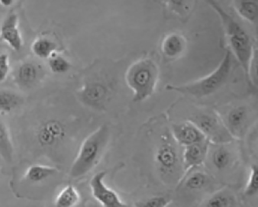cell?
Segmentation results:
<instances>
[{
    "label": "cell",
    "instance_id": "6da1fadb",
    "mask_svg": "<svg viewBox=\"0 0 258 207\" xmlns=\"http://www.w3.org/2000/svg\"><path fill=\"white\" fill-rule=\"evenodd\" d=\"M208 4L220 17L230 45V52L235 56L240 63L247 78L250 62L257 51L255 49L251 37L243 27L228 13L226 12L219 4L214 1H210Z\"/></svg>",
    "mask_w": 258,
    "mask_h": 207
},
{
    "label": "cell",
    "instance_id": "7402d4cb",
    "mask_svg": "<svg viewBox=\"0 0 258 207\" xmlns=\"http://www.w3.org/2000/svg\"><path fill=\"white\" fill-rule=\"evenodd\" d=\"M0 156L7 162H11L14 157V146L7 126L0 120Z\"/></svg>",
    "mask_w": 258,
    "mask_h": 207
},
{
    "label": "cell",
    "instance_id": "8fae6325",
    "mask_svg": "<svg viewBox=\"0 0 258 207\" xmlns=\"http://www.w3.org/2000/svg\"><path fill=\"white\" fill-rule=\"evenodd\" d=\"M44 75V67L40 64L34 61H27L17 66L14 72V80L20 87L30 89L42 80Z\"/></svg>",
    "mask_w": 258,
    "mask_h": 207
},
{
    "label": "cell",
    "instance_id": "e0dca14e",
    "mask_svg": "<svg viewBox=\"0 0 258 207\" xmlns=\"http://www.w3.org/2000/svg\"><path fill=\"white\" fill-rule=\"evenodd\" d=\"M58 173V169L55 167L43 165H33L26 171L24 178L31 183H39L50 177Z\"/></svg>",
    "mask_w": 258,
    "mask_h": 207
},
{
    "label": "cell",
    "instance_id": "ba28073f",
    "mask_svg": "<svg viewBox=\"0 0 258 207\" xmlns=\"http://www.w3.org/2000/svg\"><path fill=\"white\" fill-rule=\"evenodd\" d=\"M112 90L105 81L90 80L83 84L79 91V100L89 107L96 110H104L110 100Z\"/></svg>",
    "mask_w": 258,
    "mask_h": 207
},
{
    "label": "cell",
    "instance_id": "d4e9b609",
    "mask_svg": "<svg viewBox=\"0 0 258 207\" xmlns=\"http://www.w3.org/2000/svg\"><path fill=\"white\" fill-rule=\"evenodd\" d=\"M233 203V199L230 194L222 190L215 192L209 197L205 203V207H230Z\"/></svg>",
    "mask_w": 258,
    "mask_h": 207
},
{
    "label": "cell",
    "instance_id": "5bb4252c",
    "mask_svg": "<svg viewBox=\"0 0 258 207\" xmlns=\"http://www.w3.org/2000/svg\"><path fill=\"white\" fill-rule=\"evenodd\" d=\"M171 134L178 146L186 147L206 140L204 135L191 122H181L171 125Z\"/></svg>",
    "mask_w": 258,
    "mask_h": 207
},
{
    "label": "cell",
    "instance_id": "52a82bcc",
    "mask_svg": "<svg viewBox=\"0 0 258 207\" xmlns=\"http://www.w3.org/2000/svg\"><path fill=\"white\" fill-rule=\"evenodd\" d=\"M220 116L229 133L235 139L243 137L248 130L253 113L250 106L239 104L230 106L225 112L224 116Z\"/></svg>",
    "mask_w": 258,
    "mask_h": 207
},
{
    "label": "cell",
    "instance_id": "d6986e66",
    "mask_svg": "<svg viewBox=\"0 0 258 207\" xmlns=\"http://www.w3.org/2000/svg\"><path fill=\"white\" fill-rule=\"evenodd\" d=\"M81 200L79 190L73 185H67L60 191L54 199L55 207H76Z\"/></svg>",
    "mask_w": 258,
    "mask_h": 207
},
{
    "label": "cell",
    "instance_id": "2e32d148",
    "mask_svg": "<svg viewBox=\"0 0 258 207\" xmlns=\"http://www.w3.org/2000/svg\"><path fill=\"white\" fill-rule=\"evenodd\" d=\"M229 145H214V149L210 154V161L216 170H225L233 162V152L229 148Z\"/></svg>",
    "mask_w": 258,
    "mask_h": 207
},
{
    "label": "cell",
    "instance_id": "ac0fdd59",
    "mask_svg": "<svg viewBox=\"0 0 258 207\" xmlns=\"http://www.w3.org/2000/svg\"><path fill=\"white\" fill-rule=\"evenodd\" d=\"M30 48L34 55L38 58L49 59L57 54V45L51 39L41 37L34 40Z\"/></svg>",
    "mask_w": 258,
    "mask_h": 207
},
{
    "label": "cell",
    "instance_id": "277c9868",
    "mask_svg": "<svg viewBox=\"0 0 258 207\" xmlns=\"http://www.w3.org/2000/svg\"><path fill=\"white\" fill-rule=\"evenodd\" d=\"M159 67L154 59L141 57L131 64L125 74V81L133 92V101H144L151 97L158 86Z\"/></svg>",
    "mask_w": 258,
    "mask_h": 207
},
{
    "label": "cell",
    "instance_id": "4fadbf2b",
    "mask_svg": "<svg viewBox=\"0 0 258 207\" xmlns=\"http://www.w3.org/2000/svg\"><path fill=\"white\" fill-rule=\"evenodd\" d=\"M211 144L208 140L195 144L184 148L181 155L183 172L188 173L192 169L199 168L206 162Z\"/></svg>",
    "mask_w": 258,
    "mask_h": 207
},
{
    "label": "cell",
    "instance_id": "7a4b0ae2",
    "mask_svg": "<svg viewBox=\"0 0 258 207\" xmlns=\"http://www.w3.org/2000/svg\"><path fill=\"white\" fill-rule=\"evenodd\" d=\"M110 130L106 124L99 126L85 138L70 169V176H85L98 165L109 142Z\"/></svg>",
    "mask_w": 258,
    "mask_h": 207
},
{
    "label": "cell",
    "instance_id": "ffe728a7",
    "mask_svg": "<svg viewBox=\"0 0 258 207\" xmlns=\"http://www.w3.org/2000/svg\"><path fill=\"white\" fill-rule=\"evenodd\" d=\"M24 103V98L16 92L0 90V113H12Z\"/></svg>",
    "mask_w": 258,
    "mask_h": 207
},
{
    "label": "cell",
    "instance_id": "f1b7e54d",
    "mask_svg": "<svg viewBox=\"0 0 258 207\" xmlns=\"http://www.w3.org/2000/svg\"><path fill=\"white\" fill-rule=\"evenodd\" d=\"M10 72V57L7 53L0 54V83H4Z\"/></svg>",
    "mask_w": 258,
    "mask_h": 207
},
{
    "label": "cell",
    "instance_id": "7c38bea8",
    "mask_svg": "<svg viewBox=\"0 0 258 207\" xmlns=\"http://www.w3.org/2000/svg\"><path fill=\"white\" fill-rule=\"evenodd\" d=\"M0 38L14 51H20L24 41L19 27L18 15L16 13L9 14L0 27Z\"/></svg>",
    "mask_w": 258,
    "mask_h": 207
},
{
    "label": "cell",
    "instance_id": "603a6c76",
    "mask_svg": "<svg viewBox=\"0 0 258 207\" xmlns=\"http://www.w3.org/2000/svg\"><path fill=\"white\" fill-rule=\"evenodd\" d=\"M210 182V177L201 171H196L190 174L184 182L187 189L191 191H199L204 189Z\"/></svg>",
    "mask_w": 258,
    "mask_h": 207
},
{
    "label": "cell",
    "instance_id": "30bf717a",
    "mask_svg": "<svg viewBox=\"0 0 258 207\" xmlns=\"http://www.w3.org/2000/svg\"><path fill=\"white\" fill-rule=\"evenodd\" d=\"M106 175V172L102 171L91 179L89 185L92 196L102 207H125L119 195L105 183Z\"/></svg>",
    "mask_w": 258,
    "mask_h": 207
},
{
    "label": "cell",
    "instance_id": "484cf974",
    "mask_svg": "<svg viewBox=\"0 0 258 207\" xmlns=\"http://www.w3.org/2000/svg\"><path fill=\"white\" fill-rule=\"evenodd\" d=\"M48 66L50 71L54 74H64L70 70L71 64L66 57L55 54L48 59Z\"/></svg>",
    "mask_w": 258,
    "mask_h": 207
},
{
    "label": "cell",
    "instance_id": "f546056e",
    "mask_svg": "<svg viewBox=\"0 0 258 207\" xmlns=\"http://www.w3.org/2000/svg\"><path fill=\"white\" fill-rule=\"evenodd\" d=\"M14 1L12 0H1L0 1V5L4 7H10L11 6L14 5Z\"/></svg>",
    "mask_w": 258,
    "mask_h": 207
},
{
    "label": "cell",
    "instance_id": "8992f818",
    "mask_svg": "<svg viewBox=\"0 0 258 207\" xmlns=\"http://www.w3.org/2000/svg\"><path fill=\"white\" fill-rule=\"evenodd\" d=\"M187 120L198 128L210 144L227 145L234 140L216 112L200 110L192 113Z\"/></svg>",
    "mask_w": 258,
    "mask_h": 207
},
{
    "label": "cell",
    "instance_id": "83f0119b",
    "mask_svg": "<svg viewBox=\"0 0 258 207\" xmlns=\"http://www.w3.org/2000/svg\"><path fill=\"white\" fill-rule=\"evenodd\" d=\"M171 199L164 195H156L137 202L136 207H168Z\"/></svg>",
    "mask_w": 258,
    "mask_h": 207
},
{
    "label": "cell",
    "instance_id": "9a60e30c",
    "mask_svg": "<svg viewBox=\"0 0 258 207\" xmlns=\"http://www.w3.org/2000/svg\"><path fill=\"white\" fill-rule=\"evenodd\" d=\"M187 40L181 33L171 32L164 36L161 43V54L168 61L182 57L187 51Z\"/></svg>",
    "mask_w": 258,
    "mask_h": 207
},
{
    "label": "cell",
    "instance_id": "3957f363",
    "mask_svg": "<svg viewBox=\"0 0 258 207\" xmlns=\"http://www.w3.org/2000/svg\"><path fill=\"white\" fill-rule=\"evenodd\" d=\"M154 160L157 170L164 179H176L183 172L181 155L171 129L158 126L154 133Z\"/></svg>",
    "mask_w": 258,
    "mask_h": 207
},
{
    "label": "cell",
    "instance_id": "cb8c5ba5",
    "mask_svg": "<svg viewBox=\"0 0 258 207\" xmlns=\"http://www.w3.org/2000/svg\"><path fill=\"white\" fill-rule=\"evenodd\" d=\"M168 11L181 19H187L193 11L196 3L192 1H181V2H164Z\"/></svg>",
    "mask_w": 258,
    "mask_h": 207
},
{
    "label": "cell",
    "instance_id": "44dd1931",
    "mask_svg": "<svg viewBox=\"0 0 258 207\" xmlns=\"http://www.w3.org/2000/svg\"><path fill=\"white\" fill-rule=\"evenodd\" d=\"M233 7L236 14L246 22L256 24L258 17L257 2L234 1Z\"/></svg>",
    "mask_w": 258,
    "mask_h": 207
},
{
    "label": "cell",
    "instance_id": "5b68a950",
    "mask_svg": "<svg viewBox=\"0 0 258 207\" xmlns=\"http://www.w3.org/2000/svg\"><path fill=\"white\" fill-rule=\"evenodd\" d=\"M232 64V54L227 51L218 67L208 76L188 84L181 86L168 85L166 90L198 99L208 97L216 93L226 84L231 73Z\"/></svg>",
    "mask_w": 258,
    "mask_h": 207
},
{
    "label": "cell",
    "instance_id": "9c48e42d",
    "mask_svg": "<svg viewBox=\"0 0 258 207\" xmlns=\"http://www.w3.org/2000/svg\"><path fill=\"white\" fill-rule=\"evenodd\" d=\"M67 135L66 125L55 118L47 119L37 126L35 138L39 146L50 149L64 141Z\"/></svg>",
    "mask_w": 258,
    "mask_h": 207
},
{
    "label": "cell",
    "instance_id": "4316f807",
    "mask_svg": "<svg viewBox=\"0 0 258 207\" xmlns=\"http://www.w3.org/2000/svg\"><path fill=\"white\" fill-rule=\"evenodd\" d=\"M258 192V167L256 164L250 166V174L244 189L246 196H253Z\"/></svg>",
    "mask_w": 258,
    "mask_h": 207
}]
</instances>
